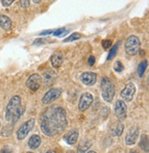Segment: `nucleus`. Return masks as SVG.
I'll use <instances>...</instances> for the list:
<instances>
[{"mask_svg": "<svg viewBox=\"0 0 149 153\" xmlns=\"http://www.w3.org/2000/svg\"><path fill=\"white\" fill-rule=\"evenodd\" d=\"M88 153H97L96 151H94V150H90V151H88Z\"/></svg>", "mask_w": 149, "mask_h": 153, "instance_id": "33", "label": "nucleus"}, {"mask_svg": "<svg viewBox=\"0 0 149 153\" xmlns=\"http://www.w3.org/2000/svg\"><path fill=\"white\" fill-rule=\"evenodd\" d=\"M119 45H120V42H117L110 51L109 54H108V57H107V60L108 61H112L117 54V51H118V49H119Z\"/></svg>", "mask_w": 149, "mask_h": 153, "instance_id": "20", "label": "nucleus"}, {"mask_svg": "<svg viewBox=\"0 0 149 153\" xmlns=\"http://www.w3.org/2000/svg\"><path fill=\"white\" fill-rule=\"evenodd\" d=\"M67 33L66 30H65V27H61V29H58L56 30L55 32H53L52 34L55 35V36H57V37H60V36H63L64 34Z\"/></svg>", "mask_w": 149, "mask_h": 153, "instance_id": "25", "label": "nucleus"}, {"mask_svg": "<svg viewBox=\"0 0 149 153\" xmlns=\"http://www.w3.org/2000/svg\"><path fill=\"white\" fill-rule=\"evenodd\" d=\"M140 147L142 148L143 150H145L146 152L148 151V137L147 135H143L141 137V142H140Z\"/></svg>", "mask_w": 149, "mask_h": 153, "instance_id": "21", "label": "nucleus"}, {"mask_svg": "<svg viewBox=\"0 0 149 153\" xmlns=\"http://www.w3.org/2000/svg\"><path fill=\"white\" fill-rule=\"evenodd\" d=\"M124 130V125L121 122H118L115 125V127L112 128V134L114 137H120L123 134Z\"/></svg>", "mask_w": 149, "mask_h": 153, "instance_id": "17", "label": "nucleus"}, {"mask_svg": "<svg viewBox=\"0 0 149 153\" xmlns=\"http://www.w3.org/2000/svg\"><path fill=\"white\" fill-rule=\"evenodd\" d=\"M101 45H102V47H103L105 50H108L109 48L112 47V41L111 39H103V40H102V42H101Z\"/></svg>", "mask_w": 149, "mask_h": 153, "instance_id": "24", "label": "nucleus"}, {"mask_svg": "<svg viewBox=\"0 0 149 153\" xmlns=\"http://www.w3.org/2000/svg\"><path fill=\"white\" fill-rule=\"evenodd\" d=\"M46 153H56L55 150H49V151H47Z\"/></svg>", "mask_w": 149, "mask_h": 153, "instance_id": "32", "label": "nucleus"}, {"mask_svg": "<svg viewBox=\"0 0 149 153\" xmlns=\"http://www.w3.org/2000/svg\"><path fill=\"white\" fill-rule=\"evenodd\" d=\"M64 62V56L62 53L55 52L51 56V64L53 68L58 69Z\"/></svg>", "mask_w": 149, "mask_h": 153, "instance_id": "14", "label": "nucleus"}, {"mask_svg": "<svg viewBox=\"0 0 149 153\" xmlns=\"http://www.w3.org/2000/svg\"><path fill=\"white\" fill-rule=\"evenodd\" d=\"M139 136V128L134 127L126 135L125 137V143L127 146H133L136 142Z\"/></svg>", "mask_w": 149, "mask_h": 153, "instance_id": "12", "label": "nucleus"}, {"mask_svg": "<svg viewBox=\"0 0 149 153\" xmlns=\"http://www.w3.org/2000/svg\"><path fill=\"white\" fill-rule=\"evenodd\" d=\"M80 80L85 85L92 86L97 82V74L92 72H86L80 75Z\"/></svg>", "mask_w": 149, "mask_h": 153, "instance_id": "11", "label": "nucleus"}, {"mask_svg": "<svg viewBox=\"0 0 149 153\" xmlns=\"http://www.w3.org/2000/svg\"><path fill=\"white\" fill-rule=\"evenodd\" d=\"M42 77H40V74H31L28 80L26 82V85L29 89H31V91L33 92H36L40 87V85H42Z\"/></svg>", "mask_w": 149, "mask_h": 153, "instance_id": "9", "label": "nucleus"}, {"mask_svg": "<svg viewBox=\"0 0 149 153\" xmlns=\"http://www.w3.org/2000/svg\"><path fill=\"white\" fill-rule=\"evenodd\" d=\"M64 140L66 141L67 144L69 145H74L76 141H77V138H78V131L76 129H72L70 131L67 132L64 137Z\"/></svg>", "mask_w": 149, "mask_h": 153, "instance_id": "13", "label": "nucleus"}, {"mask_svg": "<svg viewBox=\"0 0 149 153\" xmlns=\"http://www.w3.org/2000/svg\"><path fill=\"white\" fill-rule=\"evenodd\" d=\"M147 61H143L139 63L138 65V68H137V74H138V76L139 77H142L145 73V70L147 68Z\"/></svg>", "mask_w": 149, "mask_h": 153, "instance_id": "19", "label": "nucleus"}, {"mask_svg": "<svg viewBox=\"0 0 149 153\" xmlns=\"http://www.w3.org/2000/svg\"><path fill=\"white\" fill-rule=\"evenodd\" d=\"M0 126H1V124H0Z\"/></svg>", "mask_w": 149, "mask_h": 153, "instance_id": "37", "label": "nucleus"}, {"mask_svg": "<svg viewBox=\"0 0 149 153\" xmlns=\"http://www.w3.org/2000/svg\"><path fill=\"white\" fill-rule=\"evenodd\" d=\"M61 94H62L61 88H57V87L51 88L43 95V99H42V103L43 105H49V104L52 103L53 101H55L56 99H58L61 95Z\"/></svg>", "mask_w": 149, "mask_h": 153, "instance_id": "7", "label": "nucleus"}, {"mask_svg": "<svg viewBox=\"0 0 149 153\" xmlns=\"http://www.w3.org/2000/svg\"><path fill=\"white\" fill-rule=\"evenodd\" d=\"M13 2H14V0H2L1 1L3 7H9Z\"/></svg>", "mask_w": 149, "mask_h": 153, "instance_id": "27", "label": "nucleus"}, {"mask_svg": "<svg viewBox=\"0 0 149 153\" xmlns=\"http://www.w3.org/2000/svg\"><path fill=\"white\" fill-rule=\"evenodd\" d=\"M0 27L6 31H8L12 27V21L7 16L0 15Z\"/></svg>", "mask_w": 149, "mask_h": 153, "instance_id": "15", "label": "nucleus"}, {"mask_svg": "<svg viewBox=\"0 0 149 153\" xmlns=\"http://www.w3.org/2000/svg\"><path fill=\"white\" fill-rule=\"evenodd\" d=\"M94 101V97L90 93H85L80 96L79 103H78V108L80 111H86L88 110L90 105H92Z\"/></svg>", "mask_w": 149, "mask_h": 153, "instance_id": "10", "label": "nucleus"}, {"mask_svg": "<svg viewBox=\"0 0 149 153\" xmlns=\"http://www.w3.org/2000/svg\"><path fill=\"white\" fill-rule=\"evenodd\" d=\"M40 143H42V138L39 135H32L30 138H29V141H28V145L31 149H36L40 147Z\"/></svg>", "mask_w": 149, "mask_h": 153, "instance_id": "16", "label": "nucleus"}, {"mask_svg": "<svg viewBox=\"0 0 149 153\" xmlns=\"http://www.w3.org/2000/svg\"><path fill=\"white\" fill-rule=\"evenodd\" d=\"M135 93H136V87H135L134 83L132 82L126 83V85L124 86V88L121 92V97L123 98L121 100L124 101V102L132 101Z\"/></svg>", "mask_w": 149, "mask_h": 153, "instance_id": "6", "label": "nucleus"}, {"mask_svg": "<svg viewBox=\"0 0 149 153\" xmlns=\"http://www.w3.org/2000/svg\"><path fill=\"white\" fill-rule=\"evenodd\" d=\"M131 153H137V152H136V151H132Z\"/></svg>", "mask_w": 149, "mask_h": 153, "instance_id": "35", "label": "nucleus"}, {"mask_svg": "<svg viewBox=\"0 0 149 153\" xmlns=\"http://www.w3.org/2000/svg\"><path fill=\"white\" fill-rule=\"evenodd\" d=\"M19 5H20L21 7L27 8V7H30L31 1H30V0H20V1H19Z\"/></svg>", "mask_w": 149, "mask_h": 153, "instance_id": "26", "label": "nucleus"}, {"mask_svg": "<svg viewBox=\"0 0 149 153\" xmlns=\"http://www.w3.org/2000/svg\"><path fill=\"white\" fill-rule=\"evenodd\" d=\"M67 153H75V152H74V151H72V150H71V151H68V152H67Z\"/></svg>", "mask_w": 149, "mask_h": 153, "instance_id": "34", "label": "nucleus"}, {"mask_svg": "<svg viewBox=\"0 0 149 153\" xmlns=\"http://www.w3.org/2000/svg\"><path fill=\"white\" fill-rule=\"evenodd\" d=\"M100 89H101V96L105 102L110 103L113 100L115 95V86L114 83L111 79L108 77H103L101 79L100 83Z\"/></svg>", "mask_w": 149, "mask_h": 153, "instance_id": "2", "label": "nucleus"}, {"mask_svg": "<svg viewBox=\"0 0 149 153\" xmlns=\"http://www.w3.org/2000/svg\"><path fill=\"white\" fill-rule=\"evenodd\" d=\"M113 69H114V71H115V72L121 73V72H123V71L124 70V66L123 63H121V61H116V62H114Z\"/></svg>", "mask_w": 149, "mask_h": 153, "instance_id": "23", "label": "nucleus"}, {"mask_svg": "<svg viewBox=\"0 0 149 153\" xmlns=\"http://www.w3.org/2000/svg\"><path fill=\"white\" fill-rule=\"evenodd\" d=\"M67 127L65 110L61 106H50L40 117V130L47 137H55L64 132Z\"/></svg>", "mask_w": 149, "mask_h": 153, "instance_id": "1", "label": "nucleus"}, {"mask_svg": "<svg viewBox=\"0 0 149 153\" xmlns=\"http://www.w3.org/2000/svg\"><path fill=\"white\" fill-rule=\"evenodd\" d=\"M114 114L119 120H124L127 116V105L123 100H117L114 105Z\"/></svg>", "mask_w": 149, "mask_h": 153, "instance_id": "8", "label": "nucleus"}, {"mask_svg": "<svg viewBox=\"0 0 149 153\" xmlns=\"http://www.w3.org/2000/svg\"><path fill=\"white\" fill-rule=\"evenodd\" d=\"M81 37H82V35H81L80 33H78V32H74V33H72L68 38H66V39L64 40V42H70V41H74V40L79 39Z\"/></svg>", "mask_w": 149, "mask_h": 153, "instance_id": "22", "label": "nucleus"}, {"mask_svg": "<svg viewBox=\"0 0 149 153\" xmlns=\"http://www.w3.org/2000/svg\"><path fill=\"white\" fill-rule=\"evenodd\" d=\"M21 106V98L19 95L12 96V98L9 100L7 107H6V112H5V118L7 121L10 122L12 121L13 117H14L15 114L18 112V110Z\"/></svg>", "mask_w": 149, "mask_h": 153, "instance_id": "3", "label": "nucleus"}, {"mask_svg": "<svg viewBox=\"0 0 149 153\" xmlns=\"http://www.w3.org/2000/svg\"><path fill=\"white\" fill-rule=\"evenodd\" d=\"M91 145H92V143L89 140L88 141L81 142L79 144V146L77 147V153H86V151H88Z\"/></svg>", "mask_w": 149, "mask_h": 153, "instance_id": "18", "label": "nucleus"}, {"mask_svg": "<svg viewBox=\"0 0 149 153\" xmlns=\"http://www.w3.org/2000/svg\"><path fill=\"white\" fill-rule=\"evenodd\" d=\"M95 62H96V59H95V57L93 56V55H90L88 60V63L89 66H93L95 64Z\"/></svg>", "mask_w": 149, "mask_h": 153, "instance_id": "28", "label": "nucleus"}, {"mask_svg": "<svg viewBox=\"0 0 149 153\" xmlns=\"http://www.w3.org/2000/svg\"><path fill=\"white\" fill-rule=\"evenodd\" d=\"M27 153H33V152H31V151H29V152H27Z\"/></svg>", "mask_w": 149, "mask_h": 153, "instance_id": "36", "label": "nucleus"}, {"mask_svg": "<svg viewBox=\"0 0 149 153\" xmlns=\"http://www.w3.org/2000/svg\"><path fill=\"white\" fill-rule=\"evenodd\" d=\"M0 153H12V149L9 147H5L1 149Z\"/></svg>", "mask_w": 149, "mask_h": 153, "instance_id": "29", "label": "nucleus"}, {"mask_svg": "<svg viewBox=\"0 0 149 153\" xmlns=\"http://www.w3.org/2000/svg\"><path fill=\"white\" fill-rule=\"evenodd\" d=\"M52 32V30H47V31H43L40 33V35H46V34H50Z\"/></svg>", "mask_w": 149, "mask_h": 153, "instance_id": "31", "label": "nucleus"}, {"mask_svg": "<svg viewBox=\"0 0 149 153\" xmlns=\"http://www.w3.org/2000/svg\"><path fill=\"white\" fill-rule=\"evenodd\" d=\"M43 42H44L43 39H37L33 42V44H40V43H43Z\"/></svg>", "mask_w": 149, "mask_h": 153, "instance_id": "30", "label": "nucleus"}, {"mask_svg": "<svg viewBox=\"0 0 149 153\" xmlns=\"http://www.w3.org/2000/svg\"><path fill=\"white\" fill-rule=\"evenodd\" d=\"M140 46H141V42L138 37L131 35L130 37H128V39L125 41L124 48H125L126 54L129 55V56H134L139 51Z\"/></svg>", "mask_w": 149, "mask_h": 153, "instance_id": "4", "label": "nucleus"}, {"mask_svg": "<svg viewBox=\"0 0 149 153\" xmlns=\"http://www.w3.org/2000/svg\"><path fill=\"white\" fill-rule=\"evenodd\" d=\"M35 125V119L34 118H31L29 120H27L26 122H24L21 126L19 127V128L17 130V138L19 140H22L27 137L31 130L34 128Z\"/></svg>", "mask_w": 149, "mask_h": 153, "instance_id": "5", "label": "nucleus"}]
</instances>
